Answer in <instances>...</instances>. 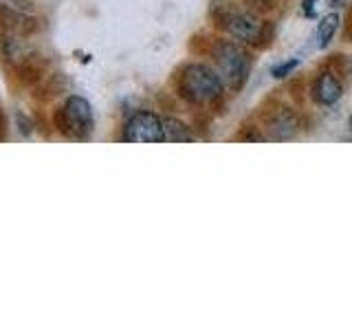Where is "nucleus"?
<instances>
[{"label":"nucleus","mask_w":352,"mask_h":330,"mask_svg":"<svg viewBox=\"0 0 352 330\" xmlns=\"http://www.w3.org/2000/svg\"><path fill=\"white\" fill-rule=\"evenodd\" d=\"M179 95L192 106H212L225 95V82L216 69L192 62L179 73Z\"/></svg>","instance_id":"obj_1"},{"label":"nucleus","mask_w":352,"mask_h":330,"mask_svg":"<svg viewBox=\"0 0 352 330\" xmlns=\"http://www.w3.org/2000/svg\"><path fill=\"white\" fill-rule=\"evenodd\" d=\"M212 18L214 25L223 29L229 38L242 44H253V47H262V40L267 38V22H264L258 14L245 9H234L225 3H214L212 5Z\"/></svg>","instance_id":"obj_2"},{"label":"nucleus","mask_w":352,"mask_h":330,"mask_svg":"<svg viewBox=\"0 0 352 330\" xmlns=\"http://www.w3.org/2000/svg\"><path fill=\"white\" fill-rule=\"evenodd\" d=\"M212 58L216 62V71L223 77V82L234 93L245 88L251 75V55L245 47H240L236 40H216L212 44Z\"/></svg>","instance_id":"obj_3"},{"label":"nucleus","mask_w":352,"mask_h":330,"mask_svg":"<svg viewBox=\"0 0 352 330\" xmlns=\"http://www.w3.org/2000/svg\"><path fill=\"white\" fill-rule=\"evenodd\" d=\"M55 126H58V130L69 139H75V141L88 139L95 128L93 106L88 104V99L80 95H71L58 110V115H55Z\"/></svg>","instance_id":"obj_4"},{"label":"nucleus","mask_w":352,"mask_h":330,"mask_svg":"<svg viewBox=\"0 0 352 330\" xmlns=\"http://www.w3.org/2000/svg\"><path fill=\"white\" fill-rule=\"evenodd\" d=\"M128 143H163V117L152 110H139L124 126V137Z\"/></svg>","instance_id":"obj_5"},{"label":"nucleus","mask_w":352,"mask_h":330,"mask_svg":"<svg viewBox=\"0 0 352 330\" xmlns=\"http://www.w3.org/2000/svg\"><path fill=\"white\" fill-rule=\"evenodd\" d=\"M311 95L319 106H335L344 95V84L333 71H322L311 86Z\"/></svg>","instance_id":"obj_6"},{"label":"nucleus","mask_w":352,"mask_h":330,"mask_svg":"<svg viewBox=\"0 0 352 330\" xmlns=\"http://www.w3.org/2000/svg\"><path fill=\"white\" fill-rule=\"evenodd\" d=\"M300 130V119L291 108H278L271 117H267V132L273 141H289Z\"/></svg>","instance_id":"obj_7"},{"label":"nucleus","mask_w":352,"mask_h":330,"mask_svg":"<svg viewBox=\"0 0 352 330\" xmlns=\"http://www.w3.org/2000/svg\"><path fill=\"white\" fill-rule=\"evenodd\" d=\"M339 29H341V16L337 11H330V14L322 16V20L317 22V29H315L317 49H328V44L335 40Z\"/></svg>","instance_id":"obj_8"},{"label":"nucleus","mask_w":352,"mask_h":330,"mask_svg":"<svg viewBox=\"0 0 352 330\" xmlns=\"http://www.w3.org/2000/svg\"><path fill=\"white\" fill-rule=\"evenodd\" d=\"M163 135H165V141H172V143H190L198 139L192 132V128L176 117H163Z\"/></svg>","instance_id":"obj_9"},{"label":"nucleus","mask_w":352,"mask_h":330,"mask_svg":"<svg viewBox=\"0 0 352 330\" xmlns=\"http://www.w3.org/2000/svg\"><path fill=\"white\" fill-rule=\"evenodd\" d=\"M297 66H300V60H289V62H280V64H275L273 69H271V75L275 77V80H284V77H289Z\"/></svg>","instance_id":"obj_10"},{"label":"nucleus","mask_w":352,"mask_h":330,"mask_svg":"<svg viewBox=\"0 0 352 330\" xmlns=\"http://www.w3.org/2000/svg\"><path fill=\"white\" fill-rule=\"evenodd\" d=\"M317 3H319V0H304V3H302V14L306 16V18H315L317 16Z\"/></svg>","instance_id":"obj_11"},{"label":"nucleus","mask_w":352,"mask_h":330,"mask_svg":"<svg viewBox=\"0 0 352 330\" xmlns=\"http://www.w3.org/2000/svg\"><path fill=\"white\" fill-rule=\"evenodd\" d=\"M245 3H249V5H256V7H264V9H267V7H271V5L275 3V0H245Z\"/></svg>","instance_id":"obj_12"},{"label":"nucleus","mask_w":352,"mask_h":330,"mask_svg":"<svg viewBox=\"0 0 352 330\" xmlns=\"http://www.w3.org/2000/svg\"><path fill=\"white\" fill-rule=\"evenodd\" d=\"M5 128H7V121H5L3 108H0V139H5Z\"/></svg>","instance_id":"obj_13"},{"label":"nucleus","mask_w":352,"mask_h":330,"mask_svg":"<svg viewBox=\"0 0 352 330\" xmlns=\"http://www.w3.org/2000/svg\"><path fill=\"white\" fill-rule=\"evenodd\" d=\"M348 130L352 132V115H350V119H348Z\"/></svg>","instance_id":"obj_14"}]
</instances>
